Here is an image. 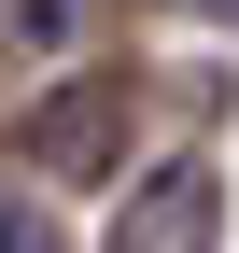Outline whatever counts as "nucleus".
I'll return each instance as SVG.
<instances>
[{"mask_svg": "<svg viewBox=\"0 0 239 253\" xmlns=\"http://www.w3.org/2000/svg\"><path fill=\"white\" fill-rule=\"evenodd\" d=\"M211 239H225V183H211V155H169V169L127 183V211H113L99 253H211Z\"/></svg>", "mask_w": 239, "mask_h": 253, "instance_id": "obj_1", "label": "nucleus"}, {"mask_svg": "<svg viewBox=\"0 0 239 253\" xmlns=\"http://www.w3.org/2000/svg\"><path fill=\"white\" fill-rule=\"evenodd\" d=\"M113 113H127V84H113V71L56 84V99L28 113V155H42V169H99V155H113Z\"/></svg>", "mask_w": 239, "mask_h": 253, "instance_id": "obj_2", "label": "nucleus"}, {"mask_svg": "<svg viewBox=\"0 0 239 253\" xmlns=\"http://www.w3.org/2000/svg\"><path fill=\"white\" fill-rule=\"evenodd\" d=\"M0 253H56V225H42L28 197H0Z\"/></svg>", "mask_w": 239, "mask_h": 253, "instance_id": "obj_3", "label": "nucleus"}, {"mask_svg": "<svg viewBox=\"0 0 239 253\" xmlns=\"http://www.w3.org/2000/svg\"><path fill=\"white\" fill-rule=\"evenodd\" d=\"M169 14H211V28H239V0H169Z\"/></svg>", "mask_w": 239, "mask_h": 253, "instance_id": "obj_4", "label": "nucleus"}]
</instances>
